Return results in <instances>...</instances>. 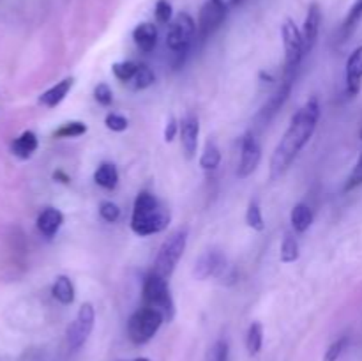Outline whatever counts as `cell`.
Returning <instances> with one entry per match:
<instances>
[{
	"label": "cell",
	"instance_id": "cell-1",
	"mask_svg": "<svg viewBox=\"0 0 362 361\" xmlns=\"http://www.w3.org/2000/svg\"><path fill=\"white\" fill-rule=\"evenodd\" d=\"M318 120H320V103H318V98L313 96L304 103L303 108L297 110V113L290 120L288 130L285 131L278 147L274 149V154L271 158V179H278L290 168L297 154L313 137Z\"/></svg>",
	"mask_w": 362,
	"mask_h": 361
},
{
	"label": "cell",
	"instance_id": "cell-2",
	"mask_svg": "<svg viewBox=\"0 0 362 361\" xmlns=\"http://www.w3.org/2000/svg\"><path fill=\"white\" fill-rule=\"evenodd\" d=\"M170 211L148 191L138 193L131 216V229L136 236L145 237L159 234L168 227Z\"/></svg>",
	"mask_w": 362,
	"mask_h": 361
},
{
	"label": "cell",
	"instance_id": "cell-3",
	"mask_svg": "<svg viewBox=\"0 0 362 361\" xmlns=\"http://www.w3.org/2000/svg\"><path fill=\"white\" fill-rule=\"evenodd\" d=\"M144 304L158 310L165 321H172L175 315V303L170 292L168 280L154 271L148 273L144 282Z\"/></svg>",
	"mask_w": 362,
	"mask_h": 361
},
{
	"label": "cell",
	"instance_id": "cell-4",
	"mask_svg": "<svg viewBox=\"0 0 362 361\" xmlns=\"http://www.w3.org/2000/svg\"><path fill=\"white\" fill-rule=\"evenodd\" d=\"M186 244L187 229H177L175 232L170 234L165 239V243L161 244V248H159L152 271L168 280L173 275V271H175L180 258H182L184 251H186Z\"/></svg>",
	"mask_w": 362,
	"mask_h": 361
},
{
	"label": "cell",
	"instance_id": "cell-5",
	"mask_svg": "<svg viewBox=\"0 0 362 361\" xmlns=\"http://www.w3.org/2000/svg\"><path fill=\"white\" fill-rule=\"evenodd\" d=\"M163 322H165V317L158 310L148 306L140 308V310H136L131 315L129 322H127L129 340L136 343V345H144V343L151 342L156 336V333L159 331Z\"/></svg>",
	"mask_w": 362,
	"mask_h": 361
},
{
	"label": "cell",
	"instance_id": "cell-6",
	"mask_svg": "<svg viewBox=\"0 0 362 361\" xmlns=\"http://www.w3.org/2000/svg\"><path fill=\"white\" fill-rule=\"evenodd\" d=\"M198 35V25L187 13L177 14L166 34V46L177 57H186Z\"/></svg>",
	"mask_w": 362,
	"mask_h": 361
},
{
	"label": "cell",
	"instance_id": "cell-7",
	"mask_svg": "<svg viewBox=\"0 0 362 361\" xmlns=\"http://www.w3.org/2000/svg\"><path fill=\"white\" fill-rule=\"evenodd\" d=\"M193 276L197 280H207L211 276L219 280H230L233 282L235 278V273H233L232 265L228 264V260L225 258V255L219 253V251H205L198 257V260L194 262L193 268Z\"/></svg>",
	"mask_w": 362,
	"mask_h": 361
},
{
	"label": "cell",
	"instance_id": "cell-8",
	"mask_svg": "<svg viewBox=\"0 0 362 361\" xmlns=\"http://www.w3.org/2000/svg\"><path fill=\"white\" fill-rule=\"evenodd\" d=\"M281 35L283 45H285V73H296L300 60L306 55L303 32L299 30L296 21L286 18L285 23L281 25Z\"/></svg>",
	"mask_w": 362,
	"mask_h": 361
},
{
	"label": "cell",
	"instance_id": "cell-9",
	"mask_svg": "<svg viewBox=\"0 0 362 361\" xmlns=\"http://www.w3.org/2000/svg\"><path fill=\"white\" fill-rule=\"evenodd\" d=\"M94 321H95V310L92 306V303H83L78 310L76 319L69 324L67 328V345L71 350H78L90 336L92 329H94Z\"/></svg>",
	"mask_w": 362,
	"mask_h": 361
},
{
	"label": "cell",
	"instance_id": "cell-10",
	"mask_svg": "<svg viewBox=\"0 0 362 361\" xmlns=\"http://www.w3.org/2000/svg\"><path fill=\"white\" fill-rule=\"evenodd\" d=\"M226 13H228V6L225 2L218 4L207 0L205 6L202 7L200 18H198V35H200V39L205 41L209 35L214 34L225 21Z\"/></svg>",
	"mask_w": 362,
	"mask_h": 361
},
{
	"label": "cell",
	"instance_id": "cell-11",
	"mask_svg": "<svg viewBox=\"0 0 362 361\" xmlns=\"http://www.w3.org/2000/svg\"><path fill=\"white\" fill-rule=\"evenodd\" d=\"M260 159H262L260 144H258L253 131H247V133L243 137V144H240V161H239V168H237V177H239V179H246V177H250L251 173L258 168Z\"/></svg>",
	"mask_w": 362,
	"mask_h": 361
},
{
	"label": "cell",
	"instance_id": "cell-12",
	"mask_svg": "<svg viewBox=\"0 0 362 361\" xmlns=\"http://www.w3.org/2000/svg\"><path fill=\"white\" fill-rule=\"evenodd\" d=\"M293 81H296V73H285V78H283L281 85L276 88L274 94L269 98V101L265 103V106L262 108L260 117L265 120V122H269V120H271L272 117H274L276 113L281 110V106L285 105L286 99H288V96H290V92H292Z\"/></svg>",
	"mask_w": 362,
	"mask_h": 361
},
{
	"label": "cell",
	"instance_id": "cell-13",
	"mask_svg": "<svg viewBox=\"0 0 362 361\" xmlns=\"http://www.w3.org/2000/svg\"><path fill=\"white\" fill-rule=\"evenodd\" d=\"M180 145L186 154L187 159L193 158L197 154L198 149V137H200V120L194 113H187L182 120H180Z\"/></svg>",
	"mask_w": 362,
	"mask_h": 361
},
{
	"label": "cell",
	"instance_id": "cell-14",
	"mask_svg": "<svg viewBox=\"0 0 362 361\" xmlns=\"http://www.w3.org/2000/svg\"><path fill=\"white\" fill-rule=\"evenodd\" d=\"M322 25V9L318 2H311L308 7L306 20L303 25V39H304V52L310 53L315 48L318 41V34H320Z\"/></svg>",
	"mask_w": 362,
	"mask_h": 361
},
{
	"label": "cell",
	"instance_id": "cell-15",
	"mask_svg": "<svg viewBox=\"0 0 362 361\" xmlns=\"http://www.w3.org/2000/svg\"><path fill=\"white\" fill-rule=\"evenodd\" d=\"M362 85V45L346 60V88L350 96L359 94Z\"/></svg>",
	"mask_w": 362,
	"mask_h": 361
},
{
	"label": "cell",
	"instance_id": "cell-16",
	"mask_svg": "<svg viewBox=\"0 0 362 361\" xmlns=\"http://www.w3.org/2000/svg\"><path fill=\"white\" fill-rule=\"evenodd\" d=\"M64 223V214L57 207H46L39 212L37 219H35V225L37 230L45 237H53L60 230Z\"/></svg>",
	"mask_w": 362,
	"mask_h": 361
},
{
	"label": "cell",
	"instance_id": "cell-17",
	"mask_svg": "<svg viewBox=\"0 0 362 361\" xmlns=\"http://www.w3.org/2000/svg\"><path fill=\"white\" fill-rule=\"evenodd\" d=\"M73 76L64 78L62 81H59V84L53 85L52 88H48V91L39 96V105L46 106V108H55V106H59L66 99V96L69 94V91L73 88Z\"/></svg>",
	"mask_w": 362,
	"mask_h": 361
},
{
	"label": "cell",
	"instance_id": "cell-18",
	"mask_svg": "<svg viewBox=\"0 0 362 361\" xmlns=\"http://www.w3.org/2000/svg\"><path fill=\"white\" fill-rule=\"evenodd\" d=\"M37 147H39L37 134H35L34 131L27 130V131H23L20 137L14 138L13 144H11V152H13L16 158L28 159L34 156V152L37 151Z\"/></svg>",
	"mask_w": 362,
	"mask_h": 361
},
{
	"label": "cell",
	"instance_id": "cell-19",
	"mask_svg": "<svg viewBox=\"0 0 362 361\" xmlns=\"http://www.w3.org/2000/svg\"><path fill=\"white\" fill-rule=\"evenodd\" d=\"M133 39L134 45L141 50V52L148 53L156 48L158 45V28H156L154 23H140L136 28L133 30Z\"/></svg>",
	"mask_w": 362,
	"mask_h": 361
},
{
	"label": "cell",
	"instance_id": "cell-20",
	"mask_svg": "<svg viewBox=\"0 0 362 361\" xmlns=\"http://www.w3.org/2000/svg\"><path fill=\"white\" fill-rule=\"evenodd\" d=\"M94 180L98 186L105 188V190H115L117 184H119V170L113 163H101L94 172Z\"/></svg>",
	"mask_w": 362,
	"mask_h": 361
},
{
	"label": "cell",
	"instance_id": "cell-21",
	"mask_svg": "<svg viewBox=\"0 0 362 361\" xmlns=\"http://www.w3.org/2000/svg\"><path fill=\"white\" fill-rule=\"evenodd\" d=\"M52 294L59 303L62 304H73L74 303V285L69 280V276L60 275L55 278V283L52 287Z\"/></svg>",
	"mask_w": 362,
	"mask_h": 361
},
{
	"label": "cell",
	"instance_id": "cell-22",
	"mask_svg": "<svg viewBox=\"0 0 362 361\" xmlns=\"http://www.w3.org/2000/svg\"><path fill=\"white\" fill-rule=\"evenodd\" d=\"M313 209L306 204H297L293 205L292 212H290V222L296 232H306L313 223Z\"/></svg>",
	"mask_w": 362,
	"mask_h": 361
},
{
	"label": "cell",
	"instance_id": "cell-23",
	"mask_svg": "<svg viewBox=\"0 0 362 361\" xmlns=\"http://www.w3.org/2000/svg\"><path fill=\"white\" fill-rule=\"evenodd\" d=\"M262 343H264V326L260 322H253L247 329V335H246V347H247V353L251 356H257L262 349Z\"/></svg>",
	"mask_w": 362,
	"mask_h": 361
},
{
	"label": "cell",
	"instance_id": "cell-24",
	"mask_svg": "<svg viewBox=\"0 0 362 361\" xmlns=\"http://www.w3.org/2000/svg\"><path fill=\"white\" fill-rule=\"evenodd\" d=\"M221 163V151H219L218 145L214 142L209 140L205 144L204 152H202V158H200V166L204 170H216Z\"/></svg>",
	"mask_w": 362,
	"mask_h": 361
},
{
	"label": "cell",
	"instance_id": "cell-25",
	"mask_svg": "<svg viewBox=\"0 0 362 361\" xmlns=\"http://www.w3.org/2000/svg\"><path fill=\"white\" fill-rule=\"evenodd\" d=\"M87 124L81 122V120H69V122L62 124L59 130H55L53 137L55 138H76L81 134L87 133Z\"/></svg>",
	"mask_w": 362,
	"mask_h": 361
},
{
	"label": "cell",
	"instance_id": "cell-26",
	"mask_svg": "<svg viewBox=\"0 0 362 361\" xmlns=\"http://www.w3.org/2000/svg\"><path fill=\"white\" fill-rule=\"evenodd\" d=\"M297 258H299V243L292 234H285L281 243V262L292 264Z\"/></svg>",
	"mask_w": 362,
	"mask_h": 361
},
{
	"label": "cell",
	"instance_id": "cell-27",
	"mask_svg": "<svg viewBox=\"0 0 362 361\" xmlns=\"http://www.w3.org/2000/svg\"><path fill=\"white\" fill-rule=\"evenodd\" d=\"M138 66H140V64L133 62V60H124V62L113 64L112 71L113 74H115L117 80L129 81V80H134V74H136Z\"/></svg>",
	"mask_w": 362,
	"mask_h": 361
},
{
	"label": "cell",
	"instance_id": "cell-28",
	"mask_svg": "<svg viewBox=\"0 0 362 361\" xmlns=\"http://www.w3.org/2000/svg\"><path fill=\"white\" fill-rule=\"evenodd\" d=\"M246 223H247V227H251L253 230H258V232L265 229L264 216H262V209H260V205H258L257 200H251L250 205H247Z\"/></svg>",
	"mask_w": 362,
	"mask_h": 361
},
{
	"label": "cell",
	"instance_id": "cell-29",
	"mask_svg": "<svg viewBox=\"0 0 362 361\" xmlns=\"http://www.w3.org/2000/svg\"><path fill=\"white\" fill-rule=\"evenodd\" d=\"M156 76L154 73H152V69L148 66H145V64H140L138 66V71L136 74H134V88H147L151 87L152 84H154Z\"/></svg>",
	"mask_w": 362,
	"mask_h": 361
},
{
	"label": "cell",
	"instance_id": "cell-30",
	"mask_svg": "<svg viewBox=\"0 0 362 361\" xmlns=\"http://www.w3.org/2000/svg\"><path fill=\"white\" fill-rule=\"evenodd\" d=\"M154 14H156V20H158V23L168 25L170 21H172V16H173L172 4H170L168 0H158Z\"/></svg>",
	"mask_w": 362,
	"mask_h": 361
},
{
	"label": "cell",
	"instance_id": "cell-31",
	"mask_svg": "<svg viewBox=\"0 0 362 361\" xmlns=\"http://www.w3.org/2000/svg\"><path fill=\"white\" fill-rule=\"evenodd\" d=\"M99 214H101V218L105 219V222L115 223L117 219L120 218V209L119 205L113 204V202L105 200L101 202V205H99Z\"/></svg>",
	"mask_w": 362,
	"mask_h": 361
},
{
	"label": "cell",
	"instance_id": "cell-32",
	"mask_svg": "<svg viewBox=\"0 0 362 361\" xmlns=\"http://www.w3.org/2000/svg\"><path fill=\"white\" fill-rule=\"evenodd\" d=\"M361 18H362V0H356L352 9H350L349 14H346V20L345 23H343V30L345 32L352 30V28L359 23Z\"/></svg>",
	"mask_w": 362,
	"mask_h": 361
},
{
	"label": "cell",
	"instance_id": "cell-33",
	"mask_svg": "<svg viewBox=\"0 0 362 361\" xmlns=\"http://www.w3.org/2000/svg\"><path fill=\"white\" fill-rule=\"evenodd\" d=\"M105 124L108 130L120 133V131L127 130V126H129V120H127L124 115H119V113H108L105 119Z\"/></svg>",
	"mask_w": 362,
	"mask_h": 361
},
{
	"label": "cell",
	"instance_id": "cell-34",
	"mask_svg": "<svg viewBox=\"0 0 362 361\" xmlns=\"http://www.w3.org/2000/svg\"><path fill=\"white\" fill-rule=\"evenodd\" d=\"M94 98L99 105L103 106H110L113 101V92L110 88L108 84H99L98 87L94 88Z\"/></svg>",
	"mask_w": 362,
	"mask_h": 361
},
{
	"label": "cell",
	"instance_id": "cell-35",
	"mask_svg": "<svg viewBox=\"0 0 362 361\" xmlns=\"http://www.w3.org/2000/svg\"><path fill=\"white\" fill-rule=\"evenodd\" d=\"M346 342H349V340H346V336H343V338L336 340L334 343H331V345H329V349L325 350L324 361H338V357L341 356V353L345 350Z\"/></svg>",
	"mask_w": 362,
	"mask_h": 361
},
{
	"label": "cell",
	"instance_id": "cell-36",
	"mask_svg": "<svg viewBox=\"0 0 362 361\" xmlns=\"http://www.w3.org/2000/svg\"><path fill=\"white\" fill-rule=\"evenodd\" d=\"M361 184H362V152H361L359 159H357L356 166H354L352 173H350L349 180H346V184H345V191L354 190V188L361 186Z\"/></svg>",
	"mask_w": 362,
	"mask_h": 361
},
{
	"label": "cell",
	"instance_id": "cell-37",
	"mask_svg": "<svg viewBox=\"0 0 362 361\" xmlns=\"http://www.w3.org/2000/svg\"><path fill=\"white\" fill-rule=\"evenodd\" d=\"M179 130H180V124H177L175 117H170V119L166 120V126H165V140L173 142V138H175L177 131Z\"/></svg>",
	"mask_w": 362,
	"mask_h": 361
},
{
	"label": "cell",
	"instance_id": "cell-38",
	"mask_svg": "<svg viewBox=\"0 0 362 361\" xmlns=\"http://www.w3.org/2000/svg\"><path fill=\"white\" fill-rule=\"evenodd\" d=\"M53 179L59 180V183H62V184H69L71 183V177L67 176V173H64L62 170H57V172L53 173Z\"/></svg>",
	"mask_w": 362,
	"mask_h": 361
},
{
	"label": "cell",
	"instance_id": "cell-39",
	"mask_svg": "<svg viewBox=\"0 0 362 361\" xmlns=\"http://www.w3.org/2000/svg\"><path fill=\"white\" fill-rule=\"evenodd\" d=\"M244 0H230V4H232V6H239V4H243Z\"/></svg>",
	"mask_w": 362,
	"mask_h": 361
},
{
	"label": "cell",
	"instance_id": "cell-40",
	"mask_svg": "<svg viewBox=\"0 0 362 361\" xmlns=\"http://www.w3.org/2000/svg\"><path fill=\"white\" fill-rule=\"evenodd\" d=\"M134 361H151V360H147V357H138V360H134Z\"/></svg>",
	"mask_w": 362,
	"mask_h": 361
},
{
	"label": "cell",
	"instance_id": "cell-41",
	"mask_svg": "<svg viewBox=\"0 0 362 361\" xmlns=\"http://www.w3.org/2000/svg\"><path fill=\"white\" fill-rule=\"evenodd\" d=\"M212 2H218V4H221V2H225V0H212Z\"/></svg>",
	"mask_w": 362,
	"mask_h": 361
},
{
	"label": "cell",
	"instance_id": "cell-42",
	"mask_svg": "<svg viewBox=\"0 0 362 361\" xmlns=\"http://www.w3.org/2000/svg\"><path fill=\"white\" fill-rule=\"evenodd\" d=\"M361 140H362V127H361Z\"/></svg>",
	"mask_w": 362,
	"mask_h": 361
}]
</instances>
